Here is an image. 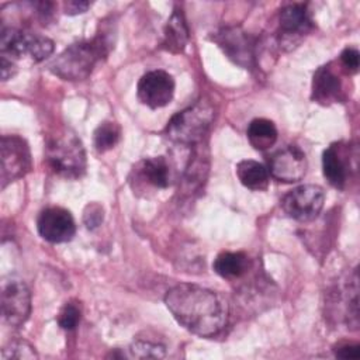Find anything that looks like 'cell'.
Instances as JSON below:
<instances>
[{"mask_svg":"<svg viewBox=\"0 0 360 360\" xmlns=\"http://www.w3.org/2000/svg\"><path fill=\"white\" fill-rule=\"evenodd\" d=\"M165 304L181 326L201 338L218 335L228 322L226 302L217 292L195 284L174 285L165 295Z\"/></svg>","mask_w":360,"mask_h":360,"instance_id":"cell-1","label":"cell"},{"mask_svg":"<svg viewBox=\"0 0 360 360\" xmlns=\"http://www.w3.org/2000/svg\"><path fill=\"white\" fill-rule=\"evenodd\" d=\"M107 46L108 42L104 35L72 44L49 63V70L63 80H83L90 76L96 63L108 53Z\"/></svg>","mask_w":360,"mask_h":360,"instance_id":"cell-2","label":"cell"},{"mask_svg":"<svg viewBox=\"0 0 360 360\" xmlns=\"http://www.w3.org/2000/svg\"><path fill=\"white\" fill-rule=\"evenodd\" d=\"M45 159L52 172L60 177L75 180L84 174L86 152L82 141L70 129H59L48 138Z\"/></svg>","mask_w":360,"mask_h":360,"instance_id":"cell-3","label":"cell"},{"mask_svg":"<svg viewBox=\"0 0 360 360\" xmlns=\"http://www.w3.org/2000/svg\"><path fill=\"white\" fill-rule=\"evenodd\" d=\"M214 115L210 103L198 101L172 117L166 127V136L174 143L194 145L202 139L214 121Z\"/></svg>","mask_w":360,"mask_h":360,"instance_id":"cell-4","label":"cell"},{"mask_svg":"<svg viewBox=\"0 0 360 360\" xmlns=\"http://www.w3.org/2000/svg\"><path fill=\"white\" fill-rule=\"evenodd\" d=\"M1 56L15 60L27 58L37 63L46 59L53 52V41L48 37L17 28H1L0 37Z\"/></svg>","mask_w":360,"mask_h":360,"instance_id":"cell-5","label":"cell"},{"mask_svg":"<svg viewBox=\"0 0 360 360\" xmlns=\"http://www.w3.org/2000/svg\"><path fill=\"white\" fill-rule=\"evenodd\" d=\"M325 191L318 184H301L281 200L283 211L292 219L308 222L315 219L323 208Z\"/></svg>","mask_w":360,"mask_h":360,"instance_id":"cell-6","label":"cell"},{"mask_svg":"<svg viewBox=\"0 0 360 360\" xmlns=\"http://www.w3.org/2000/svg\"><path fill=\"white\" fill-rule=\"evenodd\" d=\"M31 169V153L27 142L18 135L1 138V188L24 177Z\"/></svg>","mask_w":360,"mask_h":360,"instance_id":"cell-7","label":"cell"},{"mask_svg":"<svg viewBox=\"0 0 360 360\" xmlns=\"http://www.w3.org/2000/svg\"><path fill=\"white\" fill-rule=\"evenodd\" d=\"M1 314L6 323L20 328L31 314V294L24 281L10 278L1 288Z\"/></svg>","mask_w":360,"mask_h":360,"instance_id":"cell-8","label":"cell"},{"mask_svg":"<svg viewBox=\"0 0 360 360\" xmlns=\"http://www.w3.org/2000/svg\"><path fill=\"white\" fill-rule=\"evenodd\" d=\"M174 79L162 69L146 72L138 82L136 96L142 104L149 108L167 105L174 96Z\"/></svg>","mask_w":360,"mask_h":360,"instance_id":"cell-9","label":"cell"},{"mask_svg":"<svg viewBox=\"0 0 360 360\" xmlns=\"http://www.w3.org/2000/svg\"><path fill=\"white\" fill-rule=\"evenodd\" d=\"M37 229L39 236L46 242L63 243L75 236L76 224L68 210L62 207H48L38 215Z\"/></svg>","mask_w":360,"mask_h":360,"instance_id":"cell-10","label":"cell"},{"mask_svg":"<svg viewBox=\"0 0 360 360\" xmlns=\"http://www.w3.org/2000/svg\"><path fill=\"white\" fill-rule=\"evenodd\" d=\"M269 173L284 183L300 181L307 173L305 153L294 145L277 150L269 162Z\"/></svg>","mask_w":360,"mask_h":360,"instance_id":"cell-11","label":"cell"},{"mask_svg":"<svg viewBox=\"0 0 360 360\" xmlns=\"http://www.w3.org/2000/svg\"><path fill=\"white\" fill-rule=\"evenodd\" d=\"M322 172L330 186L342 190L350 172V150L343 142L328 146L322 153Z\"/></svg>","mask_w":360,"mask_h":360,"instance_id":"cell-12","label":"cell"},{"mask_svg":"<svg viewBox=\"0 0 360 360\" xmlns=\"http://www.w3.org/2000/svg\"><path fill=\"white\" fill-rule=\"evenodd\" d=\"M235 63L248 68L252 63L253 52L249 35L239 28H225L212 38Z\"/></svg>","mask_w":360,"mask_h":360,"instance_id":"cell-13","label":"cell"},{"mask_svg":"<svg viewBox=\"0 0 360 360\" xmlns=\"http://www.w3.org/2000/svg\"><path fill=\"white\" fill-rule=\"evenodd\" d=\"M134 174L138 183L156 190L170 186V165L165 156H153L141 160L134 167Z\"/></svg>","mask_w":360,"mask_h":360,"instance_id":"cell-14","label":"cell"},{"mask_svg":"<svg viewBox=\"0 0 360 360\" xmlns=\"http://www.w3.org/2000/svg\"><path fill=\"white\" fill-rule=\"evenodd\" d=\"M343 98V86L339 75L330 65L321 66L312 80V100L321 104L340 101Z\"/></svg>","mask_w":360,"mask_h":360,"instance_id":"cell-15","label":"cell"},{"mask_svg":"<svg viewBox=\"0 0 360 360\" xmlns=\"http://www.w3.org/2000/svg\"><path fill=\"white\" fill-rule=\"evenodd\" d=\"M278 25L280 34L283 37L281 42L291 44V38H298L307 34L311 27L312 21L309 14L302 4H290L280 11L278 15Z\"/></svg>","mask_w":360,"mask_h":360,"instance_id":"cell-16","label":"cell"},{"mask_svg":"<svg viewBox=\"0 0 360 360\" xmlns=\"http://www.w3.org/2000/svg\"><path fill=\"white\" fill-rule=\"evenodd\" d=\"M188 42V27L181 8H174L163 30L162 45L165 49L173 53L184 51Z\"/></svg>","mask_w":360,"mask_h":360,"instance_id":"cell-17","label":"cell"},{"mask_svg":"<svg viewBox=\"0 0 360 360\" xmlns=\"http://www.w3.org/2000/svg\"><path fill=\"white\" fill-rule=\"evenodd\" d=\"M236 176L249 190L262 191L269 187V169L256 160H240L236 165Z\"/></svg>","mask_w":360,"mask_h":360,"instance_id":"cell-18","label":"cell"},{"mask_svg":"<svg viewBox=\"0 0 360 360\" xmlns=\"http://www.w3.org/2000/svg\"><path fill=\"white\" fill-rule=\"evenodd\" d=\"M249 266V256L243 252H222L212 263L214 271L224 278H238L248 271Z\"/></svg>","mask_w":360,"mask_h":360,"instance_id":"cell-19","label":"cell"},{"mask_svg":"<svg viewBox=\"0 0 360 360\" xmlns=\"http://www.w3.org/2000/svg\"><path fill=\"white\" fill-rule=\"evenodd\" d=\"M250 145L257 150L271 148L277 141V128L273 121L267 118H255L248 125L246 131Z\"/></svg>","mask_w":360,"mask_h":360,"instance_id":"cell-20","label":"cell"},{"mask_svg":"<svg viewBox=\"0 0 360 360\" xmlns=\"http://www.w3.org/2000/svg\"><path fill=\"white\" fill-rule=\"evenodd\" d=\"M121 138V127L112 121H104L94 131V146L98 152L112 149Z\"/></svg>","mask_w":360,"mask_h":360,"instance_id":"cell-21","label":"cell"},{"mask_svg":"<svg viewBox=\"0 0 360 360\" xmlns=\"http://www.w3.org/2000/svg\"><path fill=\"white\" fill-rule=\"evenodd\" d=\"M129 356L135 359H162L165 357V346L148 340H136L129 346Z\"/></svg>","mask_w":360,"mask_h":360,"instance_id":"cell-22","label":"cell"},{"mask_svg":"<svg viewBox=\"0 0 360 360\" xmlns=\"http://www.w3.org/2000/svg\"><path fill=\"white\" fill-rule=\"evenodd\" d=\"M38 354L35 353L34 347L27 343L25 340H13L7 347L3 349L1 359L3 360H11V359H37Z\"/></svg>","mask_w":360,"mask_h":360,"instance_id":"cell-23","label":"cell"},{"mask_svg":"<svg viewBox=\"0 0 360 360\" xmlns=\"http://www.w3.org/2000/svg\"><path fill=\"white\" fill-rule=\"evenodd\" d=\"M82 311L75 302H66L58 315V323L65 330H73L80 322Z\"/></svg>","mask_w":360,"mask_h":360,"instance_id":"cell-24","label":"cell"},{"mask_svg":"<svg viewBox=\"0 0 360 360\" xmlns=\"http://www.w3.org/2000/svg\"><path fill=\"white\" fill-rule=\"evenodd\" d=\"M340 65L347 73H356L359 70V63H360V53L356 48L347 46L343 49L340 53Z\"/></svg>","mask_w":360,"mask_h":360,"instance_id":"cell-25","label":"cell"},{"mask_svg":"<svg viewBox=\"0 0 360 360\" xmlns=\"http://www.w3.org/2000/svg\"><path fill=\"white\" fill-rule=\"evenodd\" d=\"M335 354L340 359H357L360 357V346L356 343H347L343 346H339L335 350Z\"/></svg>","mask_w":360,"mask_h":360,"instance_id":"cell-26","label":"cell"},{"mask_svg":"<svg viewBox=\"0 0 360 360\" xmlns=\"http://www.w3.org/2000/svg\"><path fill=\"white\" fill-rule=\"evenodd\" d=\"M90 7L89 1H82V0H72L65 3V13L75 15V14H82Z\"/></svg>","mask_w":360,"mask_h":360,"instance_id":"cell-27","label":"cell"},{"mask_svg":"<svg viewBox=\"0 0 360 360\" xmlns=\"http://www.w3.org/2000/svg\"><path fill=\"white\" fill-rule=\"evenodd\" d=\"M0 68H1V79L3 80L11 79L17 72V65L4 56H0Z\"/></svg>","mask_w":360,"mask_h":360,"instance_id":"cell-28","label":"cell"}]
</instances>
